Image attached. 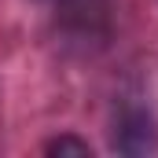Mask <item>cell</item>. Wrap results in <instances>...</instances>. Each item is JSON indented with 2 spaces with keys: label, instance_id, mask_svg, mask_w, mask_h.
I'll list each match as a JSON object with an SVG mask.
<instances>
[{
  "label": "cell",
  "instance_id": "cell-1",
  "mask_svg": "<svg viewBox=\"0 0 158 158\" xmlns=\"http://www.w3.org/2000/svg\"><path fill=\"white\" fill-rule=\"evenodd\" d=\"M114 151L121 155H151L158 151V129L147 114H129L114 132Z\"/></svg>",
  "mask_w": 158,
  "mask_h": 158
},
{
  "label": "cell",
  "instance_id": "cell-2",
  "mask_svg": "<svg viewBox=\"0 0 158 158\" xmlns=\"http://www.w3.org/2000/svg\"><path fill=\"white\" fill-rule=\"evenodd\" d=\"M44 151H48V155H59V158L63 155H74V158H88L92 155V147H88L85 140H77V136H59V140H52Z\"/></svg>",
  "mask_w": 158,
  "mask_h": 158
}]
</instances>
